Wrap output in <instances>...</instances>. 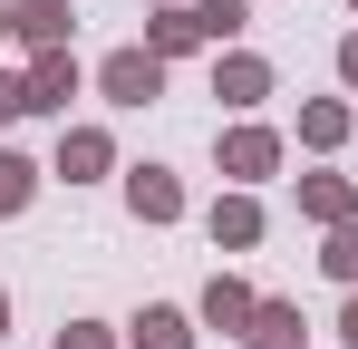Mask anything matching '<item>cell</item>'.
<instances>
[{
  "mask_svg": "<svg viewBox=\"0 0 358 349\" xmlns=\"http://www.w3.org/2000/svg\"><path fill=\"white\" fill-rule=\"evenodd\" d=\"M194 20H203V39L223 49V39H242V29H252V0H194Z\"/></svg>",
  "mask_w": 358,
  "mask_h": 349,
  "instance_id": "obj_16",
  "label": "cell"
},
{
  "mask_svg": "<svg viewBox=\"0 0 358 349\" xmlns=\"http://www.w3.org/2000/svg\"><path fill=\"white\" fill-rule=\"evenodd\" d=\"M203 233H213V252H252V242H262V194H252V184H233V194H213V214H203Z\"/></svg>",
  "mask_w": 358,
  "mask_h": 349,
  "instance_id": "obj_3",
  "label": "cell"
},
{
  "mask_svg": "<svg viewBox=\"0 0 358 349\" xmlns=\"http://www.w3.org/2000/svg\"><path fill=\"white\" fill-rule=\"evenodd\" d=\"M0 340H10V291H0Z\"/></svg>",
  "mask_w": 358,
  "mask_h": 349,
  "instance_id": "obj_22",
  "label": "cell"
},
{
  "mask_svg": "<svg viewBox=\"0 0 358 349\" xmlns=\"http://www.w3.org/2000/svg\"><path fill=\"white\" fill-rule=\"evenodd\" d=\"M0 39H10V0H0Z\"/></svg>",
  "mask_w": 358,
  "mask_h": 349,
  "instance_id": "obj_23",
  "label": "cell"
},
{
  "mask_svg": "<svg viewBox=\"0 0 358 349\" xmlns=\"http://www.w3.org/2000/svg\"><path fill=\"white\" fill-rule=\"evenodd\" d=\"M213 97L252 116L262 97H271V58H252V49H223V58H213Z\"/></svg>",
  "mask_w": 358,
  "mask_h": 349,
  "instance_id": "obj_5",
  "label": "cell"
},
{
  "mask_svg": "<svg viewBox=\"0 0 358 349\" xmlns=\"http://www.w3.org/2000/svg\"><path fill=\"white\" fill-rule=\"evenodd\" d=\"M10 116H29V78H10V68H0V126H10Z\"/></svg>",
  "mask_w": 358,
  "mask_h": 349,
  "instance_id": "obj_18",
  "label": "cell"
},
{
  "mask_svg": "<svg viewBox=\"0 0 358 349\" xmlns=\"http://www.w3.org/2000/svg\"><path fill=\"white\" fill-rule=\"evenodd\" d=\"M68 29H78V10H68V0H10V39H20L29 58L68 49Z\"/></svg>",
  "mask_w": 358,
  "mask_h": 349,
  "instance_id": "obj_2",
  "label": "cell"
},
{
  "mask_svg": "<svg viewBox=\"0 0 358 349\" xmlns=\"http://www.w3.org/2000/svg\"><path fill=\"white\" fill-rule=\"evenodd\" d=\"M68 97H78V58L68 49L29 58V116H68Z\"/></svg>",
  "mask_w": 358,
  "mask_h": 349,
  "instance_id": "obj_9",
  "label": "cell"
},
{
  "mask_svg": "<svg viewBox=\"0 0 358 349\" xmlns=\"http://www.w3.org/2000/svg\"><path fill=\"white\" fill-rule=\"evenodd\" d=\"M29 194H39V165H29L20 146H0V224H10V214H29Z\"/></svg>",
  "mask_w": 358,
  "mask_h": 349,
  "instance_id": "obj_15",
  "label": "cell"
},
{
  "mask_svg": "<svg viewBox=\"0 0 358 349\" xmlns=\"http://www.w3.org/2000/svg\"><path fill=\"white\" fill-rule=\"evenodd\" d=\"M126 214L136 224H184V184L165 165H126Z\"/></svg>",
  "mask_w": 358,
  "mask_h": 349,
  "instance_id": "obj_4",
  "label": "cell"
},
{
  "mask_svg": "<svg viewBox=\"0 0 358 349\" xmlns=\"http://www.w3.org/2000/svg\"><path fill=\"white\" fill-rule=\"evenodd\" d=\"M145 49H155V58L203 49V20H194V0H165V10H145Z\"/></svg>",
  "mask_w": 358,
  "mask_h": 349,
  "instance_id": "obj_11",
  "label": "cell"
},
{
  "mask_svg": "<svg viewBox=\"0 0 358 349\" xmlns=\"http://www.w3.org/2000/svg\"><path fill=\"white\" fill-rule=\"evenodd\" d=\"M59 349H117V340H107L97 320H68V330H59Z\"/></svg>",
  "mask_w": 358,
  "mask_h": 349,
  "instance_id": "obj_19",
  "label": "cell"
},
{
  "mask_svg": "<svg viewBox=\"0 0 358 349\" xmlns=\"http://www.w3.org/2000/svg\"><path fill=\"white\" fill-rule=\"evenodd\" d=\"M339 340H349V349H358V291H349V310H339Z\"/></svg>",
  "mask_w": 358,
  "mask_h": 349,
  "instance_id": "obj_21",
  "label": "cell"
},
{
  "mask_svg": "<svg viewBox=\"0 0 358 349\" xmlns=\"http://www.w3.org/2000/svg\"><path fill=\"white\" fill-rule=\"evenodd\" d=\"M126 340H136V349H194V320H184L175 301H155V310H136Z\"/></svg>",
  "mask_w": 358,
  "mask_h": 349,
  "instance_id": "obj_14",
  "label": "cell"
},
{
  "mask_svg": "<svg viewBox=\"0 0 358 349\" xmlns=\"http://www.w3.org/2000/svg\"><path fill=\"white\" fill-rule=\"evenodd\" d=\"M252 310H262V291L252 282H233V272H213V282H203V330H252Z\"/></svg>",
  "mask_w": 358,
  "mask_h": 349,
  "instance_id": "obj_8",
  "label": "cell"
},
{
  "mask_svg": "<svg viewBox=\"0 0 358 349\" xmlns=\"http://www.w3.org/2000/svg\"><path fill=\"white\" fill-rule=\"evenodd\" d=\"M349 97H310V107H300V146H310V156H339V146H349Z\"/></svg>",
  "mask_w": 358,
  "mask_h": 349,
  "instance_id": "obj_12",
  "label": "cell"
},
{
  "mask_svg": "<svg viewBox=\"0 0 358 349\" xmlns=\"http://www.w3.org/2000/svg\"><path fill=\"white\" fill-rule=\"evenodd\" d=\"M349 10H358V0H349Z\"/></svg>",
  "mask_w": 358,
  "mask_h": 349,
  "instance_id": "obj_25",
  "label": "cell"
},
{
  "mask_svg": "<svg viewBox=\"0 0 358 349\" xmlns=\"http://www.w3.org/2000/svg\"><path fill=\"white\" fill-rule=\"evenodd\" d=\"M145 10H165V0H145Z\"/></svg>",
  "mask_w": 358,
  "mask_h": 349,
  "instance_id": "obj_24",
  "label": "cell"
},
{
  "mask_svg": "<svg viewBox=\"0 0 358 349\" xmlns=\"http://www.w3.org/2000/svg\"><path fill=\"white\" fill-rule=\"evenodd\" d=\"M300 340H310V330H300L291 301H262V310H252V330H242V349H300Z\"/></svg>",
  "mask_w": 358,
  "mask_h": 349,
  "instance_id": "obj_13",
  "label": "cell"
},
{
  "mask_svg": "<svg viewBox=\"0 0 358 349\" xmlns=\"http://www.w3.org/2000/svg\"><path fill=\"white\" fill-rule=\"evenodd\" d=\"M339 88H349V97H358V29H349V39H339Z\"/></svg>",
  "mask_w": 358,
  "mask_h": 349,
  "instance_id": "obj_20",
  "label": "cell"
},
{
  "mask_svg": "<svg viewBox=\"0 0 358 349\" xmlns=\"http://www.w3.org/2000/svg\"><path fill=\"white\" fill-rule=\"evenodd\" d=\"M213 156H223V174H233V184H262V174L281 165V136L242 116V126H233V136H223V146H213Z\"/></svg>",
  "mask_w": 358,
  "mask_h": 349,
  "instance_id": "obj_6",
  "label": "cell"
},
{
  "mask_svg": "<svg viewBox=\"0 0 358 349\" xmlns=\"http://www.w3.org/2000/svg\"><path fill=\"white\" fill-rule=\"evenodd\" d=\"M320 272L358 291V224H339V233H329V252H320Z\"/></svg>",
  "mask_w": 358,
  "mask_h": 349,
  "instance_id": "obj_17",
  "label": "cell"
},
{
  "mask_svg": "<svg viewBox=\"0 0 358 349\" xmlns=\"http://www.w3.org/2000/svg\"><path fill=\"white\" fill-rule=\"evenodd\" d=\"M300 214H310V224H358V184L349 174H300Z\"/></svg>",
  "mask_w": 358,
  "mask_h": 349,
  "instance_id": "obj_10",
  "label": "cell"
},
{
  "mask_svg": "<svg viewBox=\"0 0 358 349\" xmlns=\"http://www.w3.org/2000/svg\"><path fill=\"white\" fill-rule=\"evenodd\" d=\"M97 97H107V107H155V97H165V58L145 49V39H136V49H107L97 58Z\"/></svg>",
  "mask_w": 358,
  "mask_h": 349,
  "instance_id": "obj_1",
  "label": "cell"
},
{
  "mask_svg": "<svg viewBox=\"0 0 358 349\" xmlns=\"http://www.w3.org/2000/svg\"><path fill=\"white\" fill-rule=\"evenodd\" d=\"M107 165H117V136L107 126H59V174L68 184H97Z\"/></svg>",
  "mask_w": 358,
  "mask_h": 349,
  "instance_id": "obj_7",
  "label": "cell"
}]
</instances>
